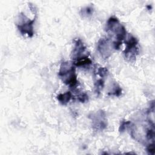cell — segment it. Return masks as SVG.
<instances>
[{
    "instance_id": "obj_3",
    "label": "cell",
    "mask_w": 155,
    "mask_h": 155,
    "mask_svg": "<svg viewBox=\"0 0 155 155\" xmlns=\"http://www.w3.org/2000/svg\"><path fill=\"white\" fill-rule=\"evenodd\" d=\"M91 120H93V128L97 130H103L107 127L105 113L101 110L92 114Z\"/></svg>"
},
{
    "instance_id": "obj_12",
    "label": "cell",
    "mask_w": 155,
    "mask_h": 155,
    "mask_svg": "<svg viewBox=\"0 0 155 155\" xmlns=\"http://www.w3.org/2000/svg\"><path fill=\"white\" fill-rule=\"evenodd\" d=\"M81 13L84 16H90L93 13V8L91 7H86L81 10Z\"/></svg>"
},
{
    "instance_id": "obj_15",
    "label": "cell",
    "mask_w": 155,
    "mask_h": 155,
    "mask_svg": "<svg viewBox=\"0 0 155 155\" xmlns=\"http://www.w3.org/2000/svg\"><path fill=\"white\" fill-rule=\"evenodd\" d=\"M130 124H131V122L130 121H122L119 127V132L121 133H123L126 130V128L129 126Z\"/></svg>"
},
{
    "instance_id": "obj_5",
    "label": "cell",
    "mask_w": 155,
    "mask_h": 155,
    "mask_svg": "<svg viewBox=\"0 0 155 155\" xmlns=\"http://www.w3.org/2000/svg\"><path fill=\"white\" fill-rule=\"evenodd\" d=\"M35 21V18L31 21L27 19V21L24 19V21H23L22 23L18 24L17 27L21 33L22 35H27V36L29 37H32L34 34L33 24Z\"/></svg>"
},
{
    "instance_id": "obj_6",
    "label": "cell",
    "mask_w": 155,
    "mask_h": 155,
    "mask_svg": "<svg viewBox=\"0 0 155 155\" xmlns=\"http://www.w3.org/2000/svg\"><path fill=\"white\" fill-rule=\"evenodd\" d=\"M85 56H88L86 51V47L81 40L78 39L75 42L74 47L72 52V59L75 60Z\"/></svg>"
},
{
    "instance_id": "obj_17",
    "label": "cell",
    "mask_w": 155,
    "mask_h": 155,
    "mask_svg": "<svg viewBox=\"0 0 155 155\" xmlns=\"http://www.w3.org/2000/svg\"><path fill=\"white\" fill-rule=\"evenodd\" d=\"M147 151L151 154H154L155 153V148H154V142L152 143H150L147 147Z\"/></svg>"
},
{
    "instance_id": "obj_4",
    "label": "cell",
    "mask_w": 155,
    "mask_h": 155,
    "mask_svg": "<svg viewBox=\"0 0 155 155\" xmlns=\"http://www.w3.org/2000/svg\"><path fill=\"white\" fill-rule=\"evenodd\" d=\"M97 50L104 59H107L111 53L109 39L104 38L101 39L97 43Z\"/></svg>"
},
{
    "instance_id": "obj_10",
    "label": "cell",
    "mask_w": 155,
    "mask_h": 155,
    "mask_svg": "<svg viewBox=\"0 0 155 155\" xmlns=\"http://www.w3.org/2000/svg\"><path fill=\"white\" fill-rule=\"evenodd\" d=\"M122 88L120 87L116 83H114L111 90L108 93V95L119 96L122 94Z\"/></svg>"
},
{
    "instance_id": "obj_14",
    "label": "cell",
    "mask_w": 155,
    "mask_h": 155,
    "mask_svg": "<svg viewBox=\"0 0 155 155\" xmlns=\"http://www.w3.org/2000/svg\"><path fill=\"white\" fill-rule=\"evenodd\" d=\"M97 74L100 77L103 78L108 74V70L105 67H99L97 70Z\"/></svg>"
},
{
    "instance_id": "obj_7",
    "label": "cell",
    "mask_w": 155,
    "mask_h": 155,
    "mask_svg": "<svg viewBox=\"0 0 155 155\" xmlns=\"http://www.w3.org/2000/svg\"><path fill=\"white\" fill-rule=\"evenodd\" d=\"M121 27L122 25L120 24L117 18L115 17H110L107 22L105 30L107 31H111L116 34Z\"/></svg>"
},
{
    "instance_id": "obj_16",
    "label": "cell",
    "mask_w": 155,
    "mask_h": 155,
    "mask_svg": "<svg viewBox=\"0 0 155 155\" xmlns=\"http://www.w3.org/2000/svg\"><path fill=\"white\" fill-rule=\"evenodd\" d=\"M78 100L81 102L84 103L88 100V96L85 93H83L78 96Z\"/></svg>"
},
{
    "instance_id": "obj_13",
    "label": "cell",
    "mask_w": 155,
    "mask_h": 155,
    "mask_svg": "<svg viewBox=\"0 0 155 155\" xmlns=\"http://www.w3.org/2000/svg\"><path fill=\"white\" fill-rule=\"evenodd\" d=\"M146 137L148 140L154 141V128L147 129L146 132Z\"/></svg>"
},
{
    "instance_id": "obj_11",
    "label": "cell",
    "mask_w": 155,
    "mask_h": 155,
    "mask_svg": "<svg viewBox=\"0 0 155 155\" xmlns=\"http://www.w3.org/2000/svg\"><path fill=\"white\" fill-rule=\"evenodd\" d=\"M104 87V81L102 79H97L94 83V91L97 94H99Z\"/></svg>"
},
{
    "instance_id": "obj_1",
    "label": "cell",
    "mask_w": 155,
    "mask_h": 155,
    "mask_svg": "<svg viewBox=\"0 0 155 155\" xmlns=\"http://www.w3.org/2000/svg\"><path fill=\"white\" fill-rule=\"evenodd\" d=\"M58 75L62 82L70 87H74L78 84L75 67L70 62H64L61 64Z\"/></svg>"
},
{
    "instance_id": "obj_2",
    "label": "cell",
    "mask_w": 155,
    "mask_h": 155,
    "mask_svg": "<svg viewBox=\"0 0 155 155\" xmlns=\"http://www.w3.org/2000/svg\"><path fill=\"white\" fill-rule=\"evenodd\" d=\"M138 41L133 36H130L128 39L126 41V47L124 51V54L125 58L132 60L135 59L136 55L139 53Z\"/></svg>"
},
{
    "instance_id": "obj_8",
    "label": "cell",
    "mask_w": 155,
    "mask_h": 155,
    "mask_svg": "<svg viewBox=\"0 0 155 155\" xmlns=\"http://www.w3.org/2000/svg\"><path fill=\"white\" fill-rule=\"evenodd\" d=\"M92 63L91 60L88 58V56H85L75 60H73V64L76 67H84L90 65Z\"/></svg>"
},
{
    "instance_id": "obj_9",
    "label": "cell",
    "mask_w": 155,
    "mask_h": 155,
    "mask_svg": "<svg viewBox=\"0 0 155 155\" xmlns=\"http://www.w3.org/2000/svg\"><path fill=\"white\" fill-rule=\"evenodd\" d=\"M72 98V94L70 91L59 94L57 96V99L62 105H66Z\"/></svg>"
}]
</instances>
